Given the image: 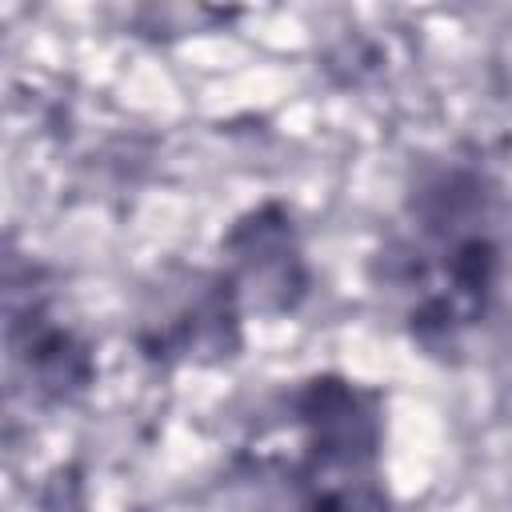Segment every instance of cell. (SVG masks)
Masks as SVG:
<instances>
[{
	"label": "cell",
	"instance_id": "cell-1",
	"mask_svg": "<svg viewBox=\"0 0 512 512\" xmlns=\"http://www.w3.org/2000/svg\"><path fill=\"white\" fill-rule=\"evenodd\" d=\"M504 264V188L484 168L452 160L408 192L376 256V284L412 340L448 352L484 324Z\"/></svg>",
	"mask_w": 512,
	"mask_h": 512
},
{
	"label": "cell",
	"instance_id": "cell-2",
	"mask_svg": "<svg viewBox=\"0 0 512 512\" xmlns=\"http://www.w3.org/2000/svg\"><path fill=\"white\" fill-rule=\"evenodd\" d=\"M284 444L252 456L268 512H384L380 424L348 380H308L288 396Z\"/></svg>",
	"mask_w": 512,
	"mask_h": 512
}]
</instances>
